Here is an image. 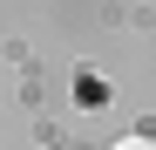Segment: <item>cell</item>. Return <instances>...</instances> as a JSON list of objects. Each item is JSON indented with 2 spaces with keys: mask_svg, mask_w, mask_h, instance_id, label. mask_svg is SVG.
<instances>
[{
  "mask_svg": "<svg viewBox=\"0 0 156 150\" xmlns=\"http://www.w3.org/2000/svg\"><path fill=\"white\" fill-rule=\"evenodd\" d=\"M109 150H156V137H149V130H136V137H122V143H109Z\"/></svg>",
  "mask_w": 156,
  "mask_h": 150,
  "instance_id": "obj_1",
  "label": "cell"
}]
</instances>
